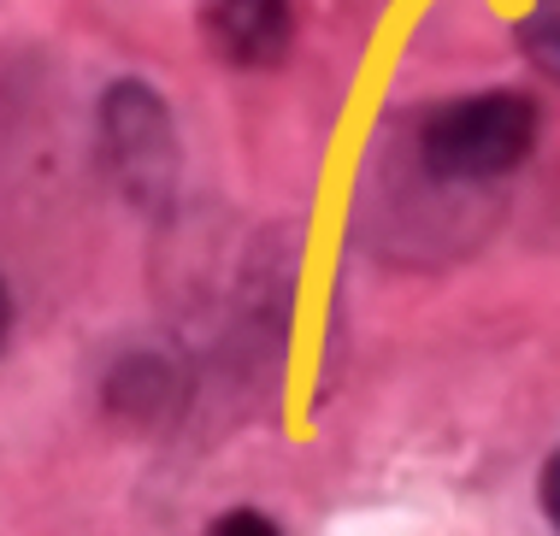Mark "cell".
Wrapping results in <instances>:
<instances>
[{
  "label": "cell",
  "mask_w": 560,
  "mask_h": 536,
  "mask_svg": "<svg viewBox=\"0 0 560 536\" xmlns=\"http://www.w3.org/2000/svg\"><path fill=\"white\" fill-rule=\"evenodd\" d=\"M532 142H537V106L525 95L495 89V95H466L443 106L419 136V153H425L436 177L490 183V177H508L532 153Z\"/></svg>",
  "instance_id": "1"
},
{
  "label": "cell",
  "mask_w": 560,
  "mask_h": 536,
  "mask_svg": "<svg viewBox=\"0 0 560 536\" xmlns=\"http://www.w3.org/2000/svg\"><path fill=\"white\" fill-rule=\"evenodd\" d=\"M101 130H107V160L113 172L125 177V189L136 201H165L177 172V148H172V113L148 83H118L107 95V113H101Z\"/></svg>",
  "instance_id": "2"
},
{
  "label": "cell",
  "mask_w": 560,
  "mask_h": 536,
  "mask_svg": "<svg viewBox=\"0 0 560 536\" xmlns=\"http://www.w3.org/2000/svg\"><path fill=\"white\" fill-rule=\"evenodd\" d=\"M290 30V0H201V42L224 66H278Z\"/></svg>",
  "instance_id": "3"
},
{
  "label": "cell",
  "mask_w": 560,
  "mask_h": 536,
  "mask_svg": "<svg viewBox=\"0 0 560 536\" xmlns=\"http://www.w3.org/2000/svg\"><path fill=\"white\" fill-rule=\"evenodd\" d=\"M520 48L542 77L560 83V0H532V12L520 19Z\"/></svg>",
  "instance_id": "4"
},
{
  "label": "cell",
  "mask_w": 560,
  "mask_h": 536,
  "mask_svg": "<svg viewBox=\"0 0 560 536\" xmlns=\"http://www.w3.org/2000/svg\"><path fill=\"white\" fill-rule=\"evenodd\" d=\"M278 525H271L266 513H224L213 518V536H271Z\"/></svg>",
  "instance_id": "5"
},
{
  "label": "cell",
  "mask_w": 560,
  "mask_h": 536,
  "mask_svg": "<svg viewBox=\"0 0 560 536\" xmlns=\"http://www.w3.org/2000/svg\"><path fill=\"white\" fill-rule=\"evenodd\" d=\"M537 496H542V513H549L555 525H560V454L549 459V466H542V478H537Z\"/></svg>",
  "instance_id": "6"
}]
</instances>
